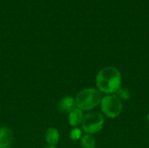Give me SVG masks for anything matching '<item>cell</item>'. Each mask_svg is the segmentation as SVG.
I'll list each match as a JSON object with an SVG mask.
<instances>
[{"mask_svg": "<svg viewBox=\"0 0 149 148\" xmlns=\"http://www.w3.org/2000/svg\"><path fill=\"white\" fill-rule=\"evenodd\" d=\"M122 82L120 72L113 66L101 69L96 76V85L100 92L107 95L116 93Z\"/></svg>", "mask_w": 149, "mask_h": 148, "instance_id": "obj_1", "label": "cell"}, {"mask_svg": "<svg viewBox=\"0 0 149 148\" xmlns=\"http://www.w3.org/2000/svg\"><path fill=\"white\" fill-rule=\"evenodd\" d=\"M101 99V92L95 88L83 89L75 98L77 107L81 111H90L94 109L100 104Z\"/></svg>", "mask_w": 149, "mask_h": 148, "instance_id": "obj_2", "label": "cell"}, {"mask_svg": "<svg viewBox=\"0 0 149 148\" xmlns=\"http://www.w3.org/2000/svg\"><path fill=\"white\" fill-rule=\"evenodd\" d=\"M102 113L110 119L117 118L122 112V100L116 94H109L102 98L100 102Z\"/></svg>", "mask_w": 149, "mask_h": 148, "instance_id": "obj_3", "label": "cell"}, {"mask_svg": "<svg viewBox=\"0 0 149 148\" xmlns=\"http://www.w3.org/2000/svg\"><path fill=\"white\" fill-rule=\"evenodd\" d=\"M104 125V118L100 113L91 112L84 116L81 126L86 134H94L99 133Z\"/></svg>", "mask_w": 149, "mask_h": 148, "instance_id": "obj_4", "label": "cell"}, {"mask_svg": "<svg viewBox=\"0 0 149 148\" xmlns=\"http://www.w3.org/2000/svg\"><path fill=\"white\" fill-rule=\"evenodd\" d=\"M13 132L8 126L0 127V148H9L13 142Z\"/></svg>", "mask_w": 149, "mask_h": 148, "instance_id": "obj_5", "label": "cell"}, {"mask_svg": "<svg viewBox=\"0 0 149 148\" xmlns=\"http://www.w3.org/2000/svg\"><path fill=\"white\" fill-rule=\"evenodd\" d=\"M76 107V100L71 96H65L62 98L58 103V110L62 113H69Z\"/></svg>", "mask_w": 149, "mask_h": 148, "instance_id": "obj_6", "label": "cell"}, {"mask_svg": "<svg viewBox=\"0 0 149 148\" xmlns=\"http://www.w3.org/2000/svg\"><path fill=\"white\" fill-rule=\"evenodd\" d=\"M83 119H84L83 111H81L78 107H76L75 109H73L72 112L68 113V122L70 126L73 127H76L79 125H80L83 121Z\"/></svg>", "mask_w": 149, "mask_h": 148, "instance_id": "obj_7", "label": "cell"}, {"mask_svg": "<svg viewBox=\"0 0 149 148\" xmlns=\"http://www.w3.org/2000/svg\"><path fill=\"white\" fill-rule=\"evenodd\" d=\"M60 139V134L58 129L54 127H49L45 133V141L48 146H56Z\"/></svg>", "mask_w": 149, "mask_h": 148, "instance_id": "obj_8", "label": "cell"}, {"mask_svg": "<svg viewBox=\"0 0 149 148\" xmlns=\"http://www.w3.org/2000/svg\"><path fill=\"white\" fill-rule=\"evenodd\" d=\"M80 146L82 148H95V139L92 134H85L80 139Z\"/></svg>", "mask_w": 149, "mask_h": 148, "instance_id": "obj_9", "label": "cell"}, {"mask_svg": "<svg viewBox=\"0 0 149 148\" xmlns=\"http://www.w3.org/2000/svg\"><path fill=\"white\" fill-rule=\"evenodd\" d=\"M116 95L121 99V100H127L130 98V92L126 88H120L117 92H116Z\"/></svg>", "mask_w": 149, "mask_h": 148, "instance_id": "obj_10", "label": "cell"}, {"mask_svg": "<svg viewBox=\"0 0 149 148\" xmlns=\"http://www.w3.org/2000/svg\"><path fill=\"white\" fill-rule=\"evenodd\" d=\"M81 137H82V131L78 127H74L70 133V138L72 140H78L81 139Z\"/></svg>", "mask_w": 149, "mask_h": 148, "instance_id": "obj_11", "label": "cell"}, {"mask_svg": "<svg viewBox=\"0 0 149 148\" xmlns=\"http://www.w3.org/2000/svg\"><path fill=\"white\" fill-rule=\"evenodd\" d=\"M147 123H148V126L149 128V113L148 114V117H147Z\"/></svg>", "mask_w": 149, "mask_h": 148, "instance_id": "obj_12", "label": "cell"}, {"mask_svg": "<svg viewBox=\"0 0 149 148\" xmlns=\"http://www.w3.org/2000/svg\"><path fill=\"white\" fill-rule=\"evenodd\" d=\"M44 148H57L55 146H47V147H45Z\"/></svg>", "mask_w": 149, "mask_h": 148, "instance_id": "obj_13", "label": "cell"}]
</instances>
